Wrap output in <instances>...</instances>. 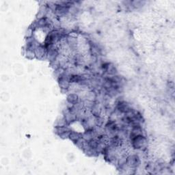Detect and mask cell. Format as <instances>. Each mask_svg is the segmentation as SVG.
Wrapping results in <instances>:
<instances>
[{
    "mask_svg": "<svg viewBox=\"0 0 175 175\" xmlns=\"http://www.w3.org/2000/svg\"><path fill=\"white\" fill-rule=\"evenodd\" d=\"M126 164H127L130 167L135 168H136L137 166L140 164L139 157L137 155H135V154L131 155H128Z\"/></svg>",
    "mask_w": 175,
    "mask_h": 175,
    "instance_id": "6da1fadb",
    "label": "cell"
},
{
    "mask_svg": "<svg viewBox=\"0 0 175 175\" xmlns=\"http://www.w3.org/2000/svg\"><path fill=\"white\" fill-rule=\"evenodd\" d=\"M67 100L69 103L75 105L79 101V98L77 94H70L67 97Z\"/></svg>",
    "mask_w": 175,
    "mask_h": 175,
    "instance_id": "7a4b0ae2",
    "label": "cell"
},
{
    "mask_svg": "<svg viewBox=\"0 0 175 175\" xmlns=\"http://www.w3.org/2000/svg\"><path fill=\"white\" fill-rule=\"evenodd\" d=\"M81 137H82V134H81V133L75 132V131H71L70 134H69V138L70 140H71L73 142H75L76 141H77V140H79V138H81Z\"/></svg>",
    "mask_w": 175,
    "mask_h": 175,
    "instance_id": "3957f363",
    "label": "cell"
},
{
    "mask_svg": "<svg viewBox=\"0 0 175 175\" xmlns=\"http://www.w3.org/2000/svg\"><path fill=\"white\" fill-rule=\"evenodd\" d=\"M25 55L26 57L29 59H32L36 57L35 52H34V51H32V50H27V51H26Z\"/></svg>",
    "mask_w": 175,
    "mask_h": 175,
    "instance_id": "277c9868",
    "label": "cell"
}]
</instances>
